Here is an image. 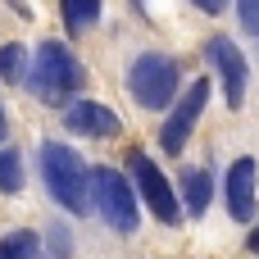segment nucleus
Here are the masks:
<instances>
[{"label":"nucleus","mask_w":259,"mask_h":259,"mask_svg":"<svg viewBox=\"0 0 259 259\" xmlns=\"http://www.w3.org/2000/svg\"><path fill=\"white\" fill-rule=\"evenodd\" d=\"M41 182L50 191V200L68 214H91L96 209V191H91V168L82 164V155L73 146L46 141L41 146Z\"/></svg>","instance_id":"f257e3e1"},{"label":"nucleus","mask_w":259,"mask_h":259,"mask_svg":"<svg viewBox=\"0 0 259 259\" xmlns=\"http://www.w3.org/2000/svg\"><path fill=\"white\" fill-rule=\"evenodd\" d=\"M82 64L68 46L59 41H41L36 46V64L27 68V91L41 100V105H64L77 87H82Z\"/></svg>","instance_id":"f03ea898"},{"label":"nucleus","mask_w":259,"mask_h":259,"mask_svg":"<svg viewBox=\"0 0 259 259\" xmlns=\"http://www.w3.org/2000/svg\"><path fill=\"white\" fill-rule=\"evenodd\" d=\"M127 87H132L137 105H146V109H168V105H178V100H173V96H178V59H168V55H159V50L137 55L132 68H127Z\"/></svg>","instance_id":"7ed1b4c3"},{"label":"nucleus","mask_w":259,"mask_h":259,"mask_svg":"<svg viewBox=\"0 0 259 259\" xmlns=\"http://www.w3.org/2000/svg\"><path fill=\"white\" fill-rule=\"evenodd\" d=\"M91 191H96V214L114 228V232H137L141 223V209H137V196H132V182L114 168H96L91 173Z\"/></svg>","instance_id":"20e7f679"},{"label":"nucleus","mask_w":259,"mask_h":259,"mask_svg":"<svg viewBox=\"0 0 259 259\" xmlns=\"http://www.w3.org/2000/svg\"><path fill=\"white\" fill-rule=\"evenodd\" d=\"M127 168H132V182H137V191L146 196V205H150V214L159 219V223H178L182 219V209H178V196H173V187H168V178L150 164V155H141V150H127Z\"/></svg>","instance_id":"39448f33"},{"label":"nucleus","mask_w":259,"mask_h":259,"mask_svg":"<svg viewBox=\"0 0 259 259\" xmlns=\"http://www.w3.org/2000/svg\"><path fill=\"white\" fill-rule=\"evenodd\" d=\"M205 100H209V82L196 77V82L187 87V96L168 109V123L159 127V150H164V155H182V146H187V137H191V127H196Z\"/></svg>","instance_id":"423d86ee"},{"label":"nucleus","mask_w":259,"mask_h":259,"mask_svg":"<svg viewBox=\"0 0 259 259\" xmlns=\"http://www.w3.org/2000/svg\"><path fill=\"white\" fill-rule=\"evenodd\" d=\"M205 55H209V64H214V68H219V77H223L228 105H232V109H241V105H246V59H241V50H237L228 36H209Z\"/></svg>","instance_id":"0eeeda50"},{"label":"nucleus","mask_w":259,"mask_h":259,"mask_svg":"<svg viewBox=\"0 0 259 259\" xmlns=\"http://www.w3.org/2000/svg\"><path fill=\"white\" fill-rule=\"evenodd\" d=\"M64 123H68V132H77V137H96V141L118 137V114L105 109V105H96V100H73L68 114H64Z\"/></svg>","instance_id":"6e6552de"},{"label":"nucleus","mask_w":259,"mask_h":259,"mask_svg":"<svg viewBox=\"0 0 259 259\" xmlns=\"http://www.w3.org/2000/svg\"><path fill=\"white\" fill-rule=\"evenodd\" d=\"M228 209L237 223H250L255 219V159L241 155L232 168H228Z\"/></svg>","instance_id":"1a4fd4ad"},{"label":"nucleus","mask_w":259,"mask_h":259,"mask_svg":"<svg viewBox=\"0 0 259 259\" xmlns=\"http://www.w3.org/2000/svg\"><path fill=\"white\" fill-rule=\"evenodd\" d=\"M209 196H214V182L205 168H187L182 173V200H187V214H205L209 209Z\"/></svg>","instance_id":"9d476101"},{"label":"nucleus","mask_w":259,"mask_h":259,"mask_svg":"<svg viewBox=\"0 0 259 259\" xmlns=\"http://www.w3.org/2000/svg\"><path fill=\"white\" fill-rule=\"evenodd\" d=\"M0 259H46L41 237H36V232H27V228L5 232V237H0Z\"/></svg>","instance_id":"9b49d317"},{"label":"nucleus","mask_w":259,"mask_h":259,"mask_svg":"<svg viewBox=\"0 0 259 259\" xmlns=\"http://www.w3.org/2000/svg\"><path fill=\"white\" fill-rule=\"evenodd\" d=\"M0 82L5 87H23L27 82V50L18 41H5L0 46Z\"/></svg>","instance_id":"f8f14e48"},{"label":"nucleus","mask_w":259,"mask_h":259,"mask_svg":"<svg viewBox=\"0 0 259 259\" xmlns=\"http://www.w3.org/2000/svg\"><path fill=\"white\" fill-rule=\"evenodd\" d=\"M59 14H64V27L77 36L100 18V0H59Z\"/></svg>","instance_id":"ddd939ff"},{"label":"nucleus","mask_w":259,"mask_h":259,"mask_svg":"<svg viewBox=\"0 0 259 259\" xmlns=\"http://www.w3.org/2000/svg\"><path fill=\"white\" fill-rule=\"evenodd\" d=\"M0 191L5 196L23 191V155L14 146H0Z\"/></svg>","instance_id":"4468645a"},{"label":"nucleus","mask_w":259,"mask_h":259,"mask_svg":"<svg viewBox=\"0 0 259 259\" xmlns=\"http://www.w3.org/2000/svg\"><path fill=\"white\" fill-rule=\"evenodd\" d=\"M46 255L50 259H73V232H68L59 219L46 228Z\"/></svg>","instance_id":"2eb2a0df"},{"label":"nucleus","mask_w":259,"mask_h":259,"mask_svg":"<svg viewBox=\"0 0 259 259\" xmlns=\"http://www.w3.org/2000/svg\"><path fill=\"white\" fill-rule=\"evenodd\" d=\"M237 14H241V27L259 36V0H237Z\"/></svg>","instance_id":"dca6fc26"},{"label":"nucleus","mask_w":259,"mask_h":259,"mask_svg":"<svg viewBox=\"0 0 259 259\" xmlns=\"http://www.w3.org/2000/svg\"><path fill=\"white\" fill-rule=\"evenodd\" d=\"M191 5H196V9H205V14H223V5H228V0H191Z\"/></svg>","instance_id":"f3484780"},{"label":"nucleus","mask_w":259,"mask_h":259,"mask_svg":"<svg viewBox=\"0 0 259 259\" xmlns=\"http://www.w3.org/2000/svg\"><path fill=\"white\" fill-rule=\"evenodd\" d=\"M246 246H250V255H259V228L250 232V237H246Z\"/></svg>","instance_id":"a211bd4d"},{"label":"nucleus","mask_w":259,"mask_h":259,"mask_svg":"<svg viewBox=\"0 0 259 259\" xmlns=\"http://www.w3.org/2000/svg\"><path fill=\"white\" fill-rule=\"evenodd\" d=\"M5 137H9V127H5V105H0V146H5Z\"/></svg>","instance_id":"6ab92c4d"}]
</instances>
